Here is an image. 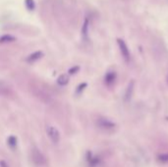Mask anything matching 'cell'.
<instances>
[{"mask_svg":"<svg viewBox=\"0 0 168 167\" xmlns=\"http://www.w3.org/2000/svg\"><path fill=\"white\" fill-rule=\"evenodd\" d=\"M31 160L37 167H44L47 164V158L46 156L41 152V150L38 148H33L30 152Z\"/></svg>","mask_w":168,"mask_h":167,"instance_id":"cell-1","label":"cell"},{"mask_svg":"<svg viewBox=\"0 0 168 167\" xmlns=\"http://www.w3.org/2000/svg\"><path fill=\"white\" fill-rule=\"evenodd\" d=\"M97 127L103 132H112L116 128V124L113 121L104 117H100L97 120Z\"/></svg>","mask_w":168,"mask_h":167,"instance_id":"cell-2","label":"cell"},{"mask_svg":"<svg viewBox=\"0 0 168 167\" xmlns=\"http://www.w3.org/2000/svg\"><path fill=\"white\" fill-rule=\"evenodd\" d=\"M45 130H46L47 137L49 138V140L53 144H58L60 141V132L58 131V129L52 125H47Z\"/></svg>","mask_w":168,"mask_h":167,"instance_id":"cell-3","label":"cell"},{"mask_svg":"<svg viewBox=\"0 0 168 167\" xmlns=\"http://www.w3.org/2000/svg\"><path fill=\"white\" fill-rule=\"evenodd\" d=\"M117 42H118V46H119V49H120V52H121L122 57L126 62H129L130 61V51H129V48H128L126 42H124L123 39H120V38L117 39Z\"/></svg>","mask_w":168,"mask_h":167,"instance_id":"cell-4","label":"cell"},{"mask_svg":"<svg viewBox=\"0 0 168 167\" xmlns=\"http://www.w3.org/2000/svg\"><path fill=\"white\" fill-rule=\"evenodd\" d=\"M116 73L115 72H108L107 74L105 75V78H104V82L107 85H112L116 81Z\"/></svg>","mask_w":168,"mask_h":167,"instance_id":"cell-5","label":"cell"},{"mask_svg":"<svg viewBox=\"0 0 168 167\" xmlns=\"http://www.w3.org/2000/svg\"><path fill=\"white\" fill-rule=\"evenodd\" d=\"M42 57V52L41 51H35L34 53H31L29 57L27 58V61L30 63H33V62H35V61L39 60Z\"/></svg>","mask_w":168,"mask_h":167,"instance_id":"cell-6","label":"cell"},{"mask_svg":"<svg viewBox=\"0 0 168 167\" xmlns=\"http://www.w3.org/2000/svg\"><path fill=\"white\" fill-rule=\"evenodd\" d=\"M133 92H134V81H131V83H129V85H128V88L125 92V101L130 100L132 95H133Z\"/></svg>","mask_w":168,"mask_h":167,"instance_id":"cell-7","label":"cell"},{"mask_svg":"<svg viewBox=\"0 0 168 167\" xmlns=\"http://www.w3.org/2000/svg\"><path fill=\"white\" fill-rule=\"evenodd\" d=\"M68 82H69V78H68L67 75H61L57 79V83L60 85H65Z\"/></svg>","mask_w":168,"mask_h":167,"instance_id":"cell-8","label":"cell"},{"mask_svg":"<svg viewBox=\"0 0 168 167\" xmlns=\"http://www.w3.org/2000/svg\"><path fill=\"white\" fill-rule=\"evenodd\" d=\"M15 38L13 35H2L1 38H0V42H14Z\"/></svg>","mask_w":168,"mask_h":167,"instance_id":"cell-9","label":"cell"},{"mask_svg":"<svg viewBox=\"0 0 168 167\" xmlns=\"http://www.w3.org/2000/svg\"><path fill=\"white\" fill-rule=\"evenodd\" d=\"M8 145L12 146V148H14V146H16V145H17V139L13 136L9 137V139H8Z\"/></svg>","mask_w":168,"mask_h":167,"instance_id":"cell-10","label":"cell"},{"mask_svg":"<svg viewBox=\"0 0 168 167\" xmlns=\"http://www.w3.org/2000/svg\"><path fill=\"white\" fill-rule=\"evenodd\" d=\"M26 6L29 10H34L35 9V1L34 0H26Z\"/></svg>","mask_w":168,"mask_h":167,"instance_id":"cell-11","label":"cell"},{"mask_svg":"<svg viewBox=\"0 0 168 167\" xmlns=\"http://www.w3.org/2000/svg\"><path fill=\"white\" fill-rule=\"evenodd\" d=\"M158 160L161 162H168V153H162L158 156Z\"/></svg>","mask_w":168,"mask_h":167,"instance_id":"cell-12","label":"cell"},{"mask_svg":"<svg viewBox=\"0 0 168 167\" xmlns=\"http://www.w3.org/2000/svg\"><path fill=\"white\" fill-rule=\"evenodd\" d=\"M87 20H86L85 25H84V27H83V34L86 35H87Z\"/></svg>","mask_w":168,"mask_h":167,"instance_id":"cell-13","label":"cell"},{"mask_svg":"<svg viewBox=\"0 0 168 167\" xmlns=\"http://www.w3.org/2000/svg\"><path fill=\"white\" fill-rule=\"evenodd\" d=\"M0 167H9V165H8L4 160H0Z\"/></svg>","mask_w":168,"mask_h":167,"instance_id":"cell-14","label":"cell"},{"mask_svg":"<svg viewBox=\"0 0 168 167\" xmlns=\"http://www.w3.org/2000/svg\"><path fill=\"white\" fill-rule=\"evenodd\" d=\"M85 87H87V84H85V83L82 84L81 85H80V87H78V88H79V89H78V92H79V91H82V89H85Z\"/></svg>","mask_w":168,"mask_h":167,"instance_id":"cell-15","label":"cell"},{"mask_svg":"<svg viewBox=\"0 0 168 167\" xmlns=\"http://www.w3.org/2000/svg\"><path fill=\"white\" fill-rule=\"evenodd\" d=\"M79 70V67H74L73 69H71L70 70V74H74V73H76V71Z\"/></svg>","mask_w":168,"mask_h":167,"instance_id":"cell-16","label":"cell"}]
</instances>
